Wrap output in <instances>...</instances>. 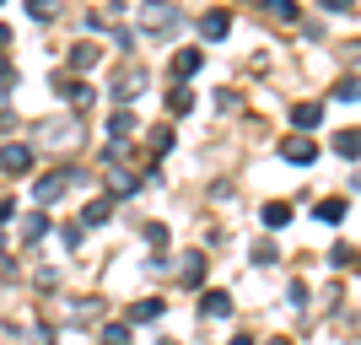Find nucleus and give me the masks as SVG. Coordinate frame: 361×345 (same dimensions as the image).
<instances>
[{
	"instance_id": "f257e3e1",
	"label": "nucleus",
	"mask_w": 361,
	"mask_h": 345,
	"mask_svg": "<svg viewBox=\"0 0 361 345\" xmlns=\"http://www.w3.org/2000/svg\"><path fill=\"white\" fill-rule=\"evenodd\" d=\"M281 157H286V162H297V167H313L318 162V146L307 135H291V140H281Z\"/></svg>"
},
{
	"instance_id": "f03ea898",
	"label": "nucleus",
	"mask_w": 361,
	"mask_h": 345,
	"mask_svg": "<svg viewBox=\"0 0 361 345\" xmlns=\"http://www.w3.org/2000/svg\"><path fill=\"white\" fill-rule=\"evenodd\" d=\"M65 189H71V173H49V178L32 183V200H38V205H49V200H60Z\"/></svg>"
},
{
	"instance_id": "7ed1b4c3",
	"label": "nucleus",
	"mask_w": 361,
	"mask_h": 345,
	"mask_svg": "<svg viewBox=\"0 0 361 345\" xmlns=\"http://www.w3.org/2000/svg\"><path fill=\"white\" fill-rule=\"evenodd\" d=\"M173 28H178V11L162 6V0H151L146 6V32H173Z\"/></svg>"
},
{
	"instance_id": "20e7f679",
	"label": "nucleus",
	"mask_w": 361,
	"mask_h": 345,
	"mask_svg": "<svg viewBox=\"0 0 361 345\" xmlns=\"http://www.w3.org/2000/svg\"><path fill=\"white\" fill-rule=\"evenodd\" d=\"M232 313V291H221V286H216V291H205V297H200V318H226Z\"/></svg>"
},
{
	"instance_id": "39448f33",
	"label": "nucleus",
	"mask_w": 361,
	"mask_h": 345,
	"mask_svg": "<svg viewBox=\"0 0 361 345\" xmlns=\"http://www.w3.org/2000/svg\"><path fill=\"white\" fill-rule=\"evenodd\" d=\"M291 124H297V135L318 130V124H324V103H297V108H291Z\"/></svg>"
},
{
	"instance_id": "423d86ee",
	"label": "nucleus",
	"mask_w": 361,
	"mask_h": 345,
	"mask_svg": "<svg viewBox=\"0 0 361 345\" xmlns=\"http://www.w3.org/2000/svg\"><path fill=\"white\" fill-rule=\"evenodd\" d=\"M334 157H361V124H345V130H334Z\"/></svg>"
},
{
	"instance_id": "0eeeda50",
	"label": "nucleus",
	"mask_w": 361,
	"mask_h": 345,
	"mask_svg": "<svg viewBox=\"0 0 361 345\" xmlns=\"http://www.w3.org/2000/svg\"><path fill=\"white\" fill-rule=\"evenodd\" d=\"M27 167H32L27 146H0V173H27Z\"/></svg>"
},
{
	"instance_id": "6e6552de",
	"label": "nucleus",
	"mask_w": 361,
	"mask_h": 345,
	"mask_svg": "<svg viewBox=\"0 0 361 345\" xmlns=\"http://www.w3.org/2000/svg\"><path fill=\"white\" fill-rule=\"evenodd\" d=\"M60 97H65V103H75V108H87L92 103V87L81 81V75H60Z\"/></svg>"
},
{
	"instance_id": "1a4fd4ad",
	"label": "nucleus",
	"mask_w": 361,
	"mask_h": 345,
	"mask_svg": "<svg viewBox=\"0 0 361 345\" xmlns=\"http://www.w3.org/2000/svg\"><path fill=\"white\" fill-rule=\"evenodd\" d=\"M313 216H318V222H324V226H340V222H345V216H350V205H345V200H318V205H313Z\"/></svg>"
},
{
	"instance_id": "9d476101",
	"label": "nucleus",
	"mask_w": 361,
	"mask_h": 345,
	"mask_svg": "<svg viewBox=\"0 0 361 345\" xmlns=\"http://www.w3.org/2000/svg\"><path fill=\"white\" fill-rule=\"evenodd\" d=\"M200 32H205V44H216V38L232 32V16H226V11H205V16H200Z\"/></svg>"
},
{
	"instance_id": "9b49d317",
	"label": "nucleus",
	"mask_w": 361,
	"mask_h": 345,
	"mask_svg": "<svg viewBox=\"0 0 361 345\" xmlns=\"http://www.w3.org/2000/svg\"><path fill=\"white\" fill-rule=\"evenodd\" d=\"M259 222L270 226V232H281V226H286V222H291V205H286V200H270V205L259 210Z\"/></svg>"
},
{
	"instance_id": "f8f14e48",
	"label": "nucleus",
	"mask_w": 361,
	"mask_h": 345,
	"mask_svg": "<svg viewBox=\"0 0 361 345\" xmlns=\"http://www.w3.org/2000/svg\"><path fill=\"white\" fill-rule=\"evenodd\" d=\"M200 65H205V49H178L173 54V75H195Z\"/></svg>"
},
{
	"instance_id": "ddd939ff",
	"label": "nucleus",
	"mask_w": 361,
	"mask_h": 345,
	"mask_svg": "<svg viewBox=\"0 0 361 345\" xmlns=\"http://www.w3.org/2000/svg\"><path fill=\"white\" fill-rule=\"evenodd\" d=\"M135 92H140V71L130 65V71H119V81H114V97H119V103H130Z\"/></svg>"
},
{
	"instance_id": "4468645a",
	"label": "nucleus",
	"mask_w": 361,
	"mask_h": 345,
	"mask_svg": "<svg viewBox=\"0 0 361 345\" xmlns=\"http://www.w3.org/2000/svg\"><path fill=\"white\" fill-rule=\"evenodd\" d=\"M130 318H135V324H151V318H162V302H157V297H140L135 308H130Z\"/></svg>"
},
{
	"instance_id": "2eb2a0df",
	"label": "nucleus",
	"mask_w": 361,
	"mask_h": 345,
	"mask_svg": "<svg viewBox=\"0 0 361 345\" xmlns=\"http://www.w3.org/2000/svg\"><path fill=\"white\" fill-rule=\"evenodd\" d=\"M81 216H87V226H103L108 216H114V200H92V205L81 210Z\"/></svg>"
},
{
	"instance_id": "dca6fc26",
	"label": "nucleus",
	"mask_w": 361,
	"mask_h": 345,
	"mask_svg": "<svg viewBox=\"0 0 361 345\" xmlns=\"http://www.w3.org/2000/svg\"><path fill=\"white\" fill-rule=\"evenodd\" d=\"M71 65H75V71H92V65H97V44H75L71 49Z\"/></svg>"
},
{
	"instance_id": "f3484780",
	"label": "nucleus",
	"mask_w": 361,
	"mask_h": 345,
	"mask_svg": "<svg viewBox=\"0 0 361 345\" xmlns=\"http://www.w3.org/2000/svg\"><path fill=\"white\" fill-rule=\"evenodd\" d=\"M183 286H200V275H205V259H200V254H183Z\"/></svg>"
},
{
	"instance_id": "a211bd4d",
	"label": "nucleus",
	"mask_w": 361,
	"mask_h": 345,
	"mask_svg": "<svg viewBox=\"0 0 361 345\" xmlns=\"http://www.w3.org/2000/svg\"><path fill=\"white\" fill-rule=\"evenodd\" d=\"M167 108H173V114H189V108H195V92H189V87H173V92H167Z\"/></svg>"
},
{
	"instance_id": "6ab92c4d",
	"label": "nucleus",
	"mask_w": 361,
	"mask_h": 345,
	"mask_svg": "<svg viewBox=\"0 0 361 345\" xmlns=\"http://www.w3.org/2000/svg\"><path fill=\"white\" fill-rule=\"evenodd\" d=\"M130 130H135V114H114V119H108V135L114 140H124Z\"/></svg>"
},
{
	"instance_id": "aec40b11",
	"label": "nucleus",
	"mask_w": 361,
	"mask_h": 345,
	"mask_svg": "<svg viewBox=\"0 0 361 345\" xmlns=\"http://www.w3.org/2000/svg\"><path fill=\"white\" fill-rule=\"evenodd\" d=\"M108 189H114V195H135L140 178H130V173H108Z\"/></svg>"
},
{
	"instance_id": "412c9836",
	"label": "nucleus",
	"mask_w": 361,
	"mask_h": 345,
	"mask_svg": "<svg viewBox=\"0 0 361 345\" xmlns=\"http://www.w3.org/2000/svg\"><path fill=\"white\" fill-rule=\"evenodd\" d=\"M329 265H334V270L356 265V248H350V243H334V248H329Z\"/></svg>"
},
{
	"instance_id": "4be33fe9",
	"label": "nucleus",
	"mask_w": 361,
	"mask_h": 345,
	"mask_svg": "<svg viewBox=\"0 0 361 345\" xmlns=\"http://www.w3.org/2000/svg\"><path fill=\"white\" fill-rule=\"evenodd\" d=\"M264 6H270L275 22H297V6H291V0H264Z\"/></svg>"
},
{
	"instance_id": "5701e85b",
	"label": "nucleus",
	"mask_w": 361,
	"mask_h": 345,
	"mask_svg": "<svg viewBox=\"0 0 361 345\" xmlns=\"http://www.w3.org/2000/svg\"><path fill=\"white\" fill-rule=\"evenodd\" d=\"M334 97H340V103H361V81H356V75H350V81H340V87H334Z\"/></svg>"
},
{
	"instance_id": "b1692460",
	"label": "nucleus",
	"mask_w": 361,
	"mask_h": 345,
	"mask_svg": "<svg viewBox=\"0 0 361 345\" xmlns=\"http://www.w3.org/2000/svg\"><path fill=\"white\" fill-rule=\"evenodd\" d=\"M103 345H130V324H108V329H103Z\"/></svg>"
},
{
	"instance_id": "393cba45",
	"label": "nucleus",
	"mask_w": 361,
	"mask_h": 345,
	"mask_svg": "<svg viewBox=\"0 0 361 345\" xmlns=\"http://www.w3.org/2000/svg\"><path fill=\"white\" fill-rule=\"evenodd\" d=\"M27 16H32V22H49V16H54V6H49V0H27Z\"/></svg>"
},
{
	"instance_id": "a878e982",
	"label": "nucleus",
	"mask_w": 361,
	"mask_h": 345,
	"mask_svg": "<svg viewBox=\"0 0 361 345\" xmlns=\"http://www.w3.org/2000/svg\"><path fill=\"white\" fill-rule=\"evenodd\" d=\"M44 232H49V216H32V222H27V232H22V238H27V243H38V238H44Z\"/></svg>"
},
{
	"instance_id": "bb28decb",
	"label": "nucleus",
	"mask_w": 361,
	"mask_h": 345,
	"mask_svg": "<svg viewBox=\"0 0 361 345\" xmlns=\"http://www.w3.org/2000/svg\"><path fill=\"white\" fill-rule=\"evenodd\" d=\"M340 60H345L350 71H361V38H356V44H345V49H340Z\"/></svg>"
},
{
	"instance_id": "cd10ccee",
	"label": "nucleus",
	"mask_w": 361,
	"mask_h": 345,
	"mask_svg": "<svg viewBox=\"0 0 361 345\" xmlns=\"http://www.w3.org/2000/svg\"><path fill=\"white\" fill-rule=\"evenodd\" d=\"M254 265H275V243H259V248H254Z\"/></svg>"
},
{
	"instance_id": "c85d7f7f",
	"label": "nucleus",
	"mask_w": 361,
	"mask_h": 345,
	"mask_svg": "<svg viewBox=\"0 0 361 345\" xmlns=\"http://www.w3.org/2000/svg\"><path fill=\"white\" fill-rule=\"evenodd\" d=\"M318 6H324V11H340V16L350 11V0H318Z\"/></svg>"
},
{
	"instance_id": "c756f323",
	"label": "nucleus",
	"mask_w": 361,
	"mask_h": 345,
	"mask_svg": "<svg viewBox=\"0 0 361 345\" xmlns=\"http://www.w3.org/2000/svg\"><path fill=\"white\" fill-rule=\"evenodd\" d=\"M0 222H11V200H0Z\"/></svg>"
},
{
	"instance_id": "7c9ffc66",
	"label": "nucleus",
	"mask_w": 361,
	"mask_h": 345,
	"mask_svg": "<svg viewBox=\"0 0 361 345\" xmlns=\"http://www.w3.org/2000/svg\"><path fill=\"white\" fill-rule=\"evenodd\" d=\"M232 345H254V340H248V334H238V340H232Z\"/></svg>"
},
{
	"instance_id": "2f4dec72",
	"label": "nucleus",
	"mask_w": 361,
	"mask_h": 345,
	"mask_svg": "<svg viewBox=\"0 0 361 345\" xmlns=\"http://www.w3.org/2000/svg\"><path fill=\"white\" fill-rule=\"evenodd\" d=\"M157 345H178V340H157Z\"/></svg>"
},
{
	"instance_id": "473e14b6",
	"label": "nucleus",
	"mask_w": 361,
	"mask_h": 345,
	"mask_svg": "<svg viewBox=\"0 0 361 345\" xmlns=\"http://www.w3.org/2000/svg\"><path fill=\"white\" fill-rule=\"evenodd\" d=\"M270 345H291V340H270Z\"/></svg>"
},
{
	"instance_id": "72a5a7b5",
	"label": "nucleus",
	"mask_w": 361,
	"mask_h": 345,
	"mask_svg": "<svg viewBox=\"0 0 361 345\" xmlns=\"http://www.w3.org/2000/svg\"><path fill=\"white\" fill-rule=\"evenodd\" d=\"M0 6H6V0H0Z\"/></svg>"
}]
</instances>
